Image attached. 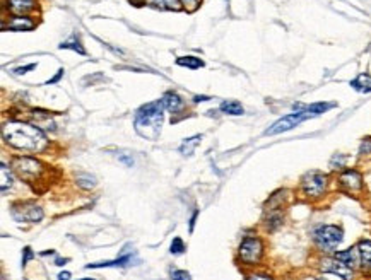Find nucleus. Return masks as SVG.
Listing matches in <instances>:
<instances>
[{"mask_svg": "<svg viewBox=\"0 0 371 280\" xmlns=\"http://www.w3.org/2000/svg\"><path fill=\"white\" fill-rule=\"evenodd\" d=\"M4 140L9 145L21 150H29V152H40L46 147L45 133H43L36 125H29L23 122H9L2 130Z\"/></svg>", "mask_w": 371, "mask_h": 280, "instance_id": "1", "label": "nucleus"}, {"mask_svg": "<svg viewBox=\"0 0 371 280\" xmlns=\"http://www.w3.org/2000/svg\"><path fill=\"white\" fill-rule=\"evenodd\" d=\"M163 115H165V105L161 99L140 106L133 120L135 132L145 140H158V137L161 135Z\"/></svg>", "mask_w": 371, "mask_h": 280, "instance_id": "2", "label": "nucleus"}, {"mask_svg": "<svg viewBox=\"0 0 371 280\" xmlns=\"http://www.w3.org/2000/svg\"><path fill=\"white\" fill-rule=\"evenodd\" d=\"M342 239H344V231L339 226L325 224V226H320L313 231V241L322 251H334L342 243Z\"/></svg>", "mask_w": 371, "mask_h": 280, "instance_id": "3", "label": "nucleus"}, {"mask_svg": "<svg viewBox=\"0 0 371 280\" xmlns=\"http://www.w3.org/2000/svg\"><path fill=\"white\" fill-rule=\"evenodd\" d=\"M329 186V176L320 171H308L301 178V190L308 198H320Z\"/></svg>", "mask_w": 371, "mask_h": 280, "instance_id": "4", "label": "nucleus"}, {"mask_svg": "<svg viewBox=\"0 0 371 280\" xmlns=\"http://www.w3.org/2000/svg\"><path fill=\"white\" fill-rule=\"evenodd\" d=\"M240 260L245 265H257L260 263L262 256H264V243L255 236H248L241 241L240 244Z\"/></svg>", "mask_w": 371, "mask_h": 280, "instance_id": "5", "label": "nucleus"}, {"mask_svg": "<svg viewBox=\"0 0 371 280\" xmlns=\"http://www.w3.org/2000/svg\"><path fill=\"white\" fill-rule=\"evenodd\" d=\"M11 214L16 222H28L36 224L43 219V209L34 202H19L14 204L11 209Z\"/></svg>", "mask_w": 371, "mask_h": 280, "instance_id": "6", "label": "nucleus"}, {"mask_svg": "<svg viewBox=\"0 0 371 280\" xmlns=\"http://www.w3.org/2000/svg\"><path fill=\"white\" fill-rule=\"evenodd\" d=\"M310 118H312V116L306 113V111H294V113H289L286 116H282V118H279L275 123L270 125V127L265 130V135H279V133L289 132Z\"/></svg>", "mask_w": 371, "mask_h": 280, "instance_id": "7", "label": "nucleus"}, {"mask_svg": "<svg viewBox=\"0 0 371 280\" xmlns=\"http://www.w3.org/2000/svg\"><path fill=\"white\" fill-rule=\"evenodd\" d=\"M12 169L16 171L17 176L23 179H34L41 174L43 171V164L40 161L33 157H16L12 161Z\"/></svg>", "mask_w": 371, "mask_h": 280, "instance_id": "8", "label": "nucleus"}, {"mask_svg": "<svg viewBox=\"0 0 371 280\" xmlns=\"http://www.w3.org/2000/svg\"><path fill=\"white\" fill-rule=\"evenodd\" d=\"M322 272H327V273H334L337 275V277L344 278V280H352L354 278V270L351 268V266H347L346 263H342L337 258H325V260H322V265H320Z\"/></svg>", "mask_w": 371, "mask_h": 280, "instance_id": "9", "label": "nucleus"}, {"mask_svg": "<svg viewBox=\"0 0 371 280\" xmlns=\"http://www.w3.org/2000/svg\"><path fill=\"white\" fill-rule=\"evenodd\" d=\"M339 184L346 190V192H351V193L361 192L364 184L363 174L357 169H346L339 174Z\"/></svg>", "mask_w": 371, "mask_h": 280, "instance_id": "10", "label": "nucleus"}, {"mask_svg": "<svg viewBox=\"0 0 371 280\" xmlns=\"http://www.w3.org/2000/svg\"><path fill=\"white\" fill-rule=\"evenodd\" d=\"M135 261H137L135 253L132 251L130 255H125V253H122V256L116 258V260L99 261V263H89V265H86V268L91 270V268H110V266H130V265H137Z\"/></svg>", "mask_w": 371, "mask_h": 280, "instance_id": "11", "label": "nucleus"}, {"mask_svg": "<svg viewBox=\"0 0 371 280\" xmlns=\"http://www.w3.org/2000/svg\"><path fill=\"white\" fill-rule=\"evenodd\" d=\"M36 28V23L28 16H14L9 24H4V31H33Z\"/></svg>", "mask_w": 371, "mask_h": 280, "instance_id": "12", "label": "nucleus"}, {"mask_svg": "<svg viewBox=\"0 0 371 280\" xmlns=\"http://www.w3.org/2000/svg\"><path fill=\"white\" fill-rule=\"evenodd\" d=\"M337 105L335 103H312V105H301V103H296V105H292V110L294 111H306L312 118L315 116H320L323 113H327V111H330L332 108H335Z\"/></svg>", "mask_w": 371, "mask_h": 280, "instance_id": "13", "label": "nucleus"}, {"mask_svg": "<svg viewBox=\"0 0 371 280\" xmlns=\"http://www.w3.org/2000/svg\"><path fill=\"white\" fill-rule=\"evenodd\" d=\"M7 9L14 16H24L36 9V0H7Z\"/></svg>", "mask_w": 371, "mask_h": 280, "instance_id": "14", "label": "nucleus"}, {"mask_svg": "<svg viewBox=\"0 0 371 280\" xmlns=\"http://www.w3.org/2000/svg\"><path fill=\"white\" fill-rule=\"evenodd\" d=\"M161 101H163V105H165V110L171 111V113H178V111L183 108L182 98H180L178 94L173 92V91L165 92V96L161 98Z\"/></svg>", "mask_w": 371, "mask_h": 280, "instance_id": "15", "label": "nucleus"}, {"mask_svg": "<svg viewBox=\"0 0 371 280\" xmlns=\"http://www.w3.org/2000/svg\"><path fill=\"white\" fill-rule=\"evenodd\" d=\"M334 256L342 261V263H346L347 266H351L352 270H354V266H357V263H359L357 248H349V249H344V251H337Z\"/></svg>", "mask_w": 371, "mask_h": 280, "instance_id": "16", "label": "nucleus"}, {"mask_svg": "<svg viewBox=\"0 0 371 280\" xmlns=\"http://www.w3.org/2000/svg\"><path fill=\"white\" fill-rule=\"evenodd\" d=\"M357 253H359V265L363 268H369L371 266V241L363 239L357 244Z\"/></svg>", "mask_w": 371, "mask_h": 280, "instance_id": "17", "label": "nucleus"}, {"mask_svg": "<svg viewBox=\"0 0 371 280\" xmlns=\"http://www.w3.org/2000/svg\"><path fill=\"white\" fill-rule=\"evenodd\" d=\"M33 118L36 127L40 128H48V130H55V123L50 120V113L48 111H41V110H34L33 111Z\"/></svg>", "mask_w": 371, "mask_h": 280, "instance_id": "18", "label": "nucleus"}, {"mask_svg": "<svg viewBox=\"0 0 371 280\" xmlns=\"http://www.w3.org/2000/svg\"><path fill=\"white\" fill-rule=\"evenodd\" d=\"M351 87L357 92H371V75L369 74H359L356 79L351 80Z\"/></svg>", "mask_w": 371, "mask_h": 280, "instance_id": "19", "label": "nucleus"}, {"mask_svg": "<svg viewBox=\"0 0 371 280\" xmlns=\"http://www.w3.org/2000/svg\"><path fill=\"white\" fill-rule=\"evenodd\" d=\"M221 111L226 115H231V116H240L245 113L243 106H241L240 101H235V99H228V101H222L221 103Z\"/></svg>", "mask_w": 371, "mask_h": 280, "instance_id": "20", "label": "nucleus"}, {"mask_svg": "<svg viewBox=\"0 0 371 280\" xmlns=\"http://www.w3.org/2000/svg\"><path fill=\"white\" fill-rule=\"evenodd\" d=\"M151 4H153V7L156 9H161V11H182L183 6H182V0H151Z\"/></svg>", "mask_w": 371, "mask_h": 280, "instance_id": "21", "label": "nucleus"}, {"mask_svg": "<svg viewBox=\"0 0 371 280\" xmlns=\"http://www.w3.org/2000/svg\"><path fill=\"white\" fill-rule=\"evenodd\" d=\"M58 48H60V50H72V51H77V53H79V55H86L84 46L81 45L79 38H77L76 34H74V36L68 38L67 41H63L62 45H58Z\"/></svg>", "mask_w": 371, "mask_h": 280, "instance_id": "22", "label": "nucleus"}, {"mask_svg": "<svg viewBox=\"0 0 371 280\" xmlns=\"http://www.w3.org/2000/svg\"><path fill=\"white\" fill-rule=\"evenodd\" d=\"M200 140H202L200 135H193V137H190V139H185L183 144L180 145V152H182L183 156H192V152L195 150Z\"/></svg>", "mask_w": 371, "mask_h": 280, "instance_id": "23", "label": "nucleus"}, {"mask_svg": "<svg viewBox=\"0 0 371 280\" xmlns=\"http://www.w3.org/2000/svg\"><path fill=\"white\" fill-rule=\"evenodd\" d=\"M176 63H178L180 67H187V68H192V70H197V68L204 67V62H202L200 58L197 57H180L176 58Z\"/></svg>", "mask_w": 371, "mask_h": 280, "instance_id": "24", "label": "nucleus"}, {"mask_svg": "<svg viewBox=\"0 0 371 280\" xmlns=\"http://www.w3.org/2000/svg\"><path fill=\"white\" fill-rule=\"evenodd\" d=\"M0 178H2V186H0V190L4 192H7V188L12 186V174H11V169L7 167V164H0Z\"/></svg>", "mask_w": 371, "mask_h": 280, "instance_id": "25", "label": "nucleus"}, {"mask_svg": "<svg viewBox=\"0 0 371 280\" xmlns=\"http://www.w3.org/2000/svg\"><path fill=\"white\" fill-rule=\"evenodd\" d=\"M76 179H77V184H79L81 188H84V190H91V188L96 186V178L91 176V174L81 173V174H77Z\"/></svg>", "mask_w": 371, "mask_h": 280, "instance_id": "26", "label": "nucleus"}, {"mask_svg": "<svg viewBox=\"0 0 371 280\" xmlns=\"http://www.w3.org/2000/svg\"><path fill=\"white\" fill-rule=\"evenodd\" d=\"M346 162H347V156H344V154H335V156L330 159V167L332 169H344V167H346Z\"/></svg>", "mask_w": 371, "mask_h": 280, "instance_id": "27", "label": "nucleus"}, {"mask_svg": "<svg viewBox=\"0 0 371 280\" xmlns=\"http://www.w3.org/2000/svg\"><path fill=\"white\" fill-rule=\"evenodd\" d=\"M171 255H182V253L185 251V244H183V241L180 239V238H175L173 239V243H171Z\"/></svg>", "mask_w": 371, "mask_h": 280, "instance_id": "28", "label": "nucleus"}, {"mask_svg": "<svg viewBox=\"0 0 371 280\" xmlns=\"http://www.w3.org/2000/svg\"><path fill=\"white\" fill-rule=\"evenodd\" d=\"M202 0H182L183 9H187L188 12H195L198 7H200Z\"/></svg>", "mask_w": 371, "mask_h": 280, "instance_id": "29", "label": "nucleus"}, {"mask_svg": "<svg viewBox=\"0 0 371 280\" xmlns=\"http://www.w3.org/2000/svg\"><path fill=\"white\" fill-rule=\"evenodd\" d=\"M359 154L361 156H368V154H371V137L363 139V142H361V145H359Z\"/></svg>", "mask_w": 371, "mask_h": 280, "instance_id": "30", "label": "nucleus"}, {"mask_svg": "<svg viewBox=\"0 0 371 280\" xmlns=\"http://www.w3.org/2000/svg\"><path fill=\"white\" fill-rule=\"evenodd\" d=\"M171 280H190V273L185 270H171Z\"/></svg>", "mask_w": 371, "mask_h": 280, "instance_id": "31", "label": "nucleus"}, {"mask_svg": "<svg viewBox=\"0 0 371 280\" xmlns=\"http://www.w3.org/2000/svg\"><path fill=\"white\" fill-rule=\"evenodd\" d=\"M23 253H24V255H23V266H26V265H28V261L34 256V253L31 251V248H29V246H26L23 249Z\"/></svg>", "mask_w": 371, "mask_h": 280, "instance_id": "32", "label": "nucleus"}, {"mask_svg": "<svg viewBox=\"0 0 371 280\" xmlns=\"http://www.w3.org/2000/svg\"><path fill=\"white\" fill-rule=\"evenodd\" d=\"M247 280H274V278L267 273H250Z\"/></svg>", "mask_w": 371, "mask_h": 280, "instance_id": "33", "label": "nucleus"}, {"mask_svg": "<svg viewBox=\"0 0 371 280\" xmlns=\"http://www.w3.org/2000/svg\"><path fill=\"white\" fill-rule=\"evenodd\" d=\"M33 68H36V63H29V65H24V67H17V68H14V72L21 75V74H26L28 70H33Z\"/></svg>", "mask_w": 371, "mask_h": 280, "instance_id": "34", "label": "nucleus"}, {"mask_svg": "<svg viewBox=\"0 0 371 280\" xmlns=\"http://www.w3.org/2000/svg\"><path fill=\"white\" fill-rule=\"evenodd\" d=\"M63 72H65V70H63V68H60V70L57 72V75H55V77H51V79H50V80H46V85H51V84H57V82H58V80H60V79H62V77H63Z\"/></svg>", "mask_w": 371, "mask_h": 280, "instance_id": "35", "label": "nucleus"}, {"mask_svg": "<svg viewBox=\"0 0 371 280\" xmlns=\"http://www.w3.org/2000/svg\"><path fill=\"white\" fill-rule=\"evenodd\" d=\"M197 215H198V212L195 210V212H193V215H192V219H190V232L193 231V226H195V221H197Z\"/></svg>", "mask_w": 371, "mask_h": 280, "instance_id": "36", "label": "nucleus"}, {"mask_svg": "<svg viewBox=\"0 0 371 280\" xmlns=\"http://www.w3.org/2000/svg\"><path fill=\"white\" fill-rule=\"evenodd\" d=\"M209 96H195V98H193V101H195V103H205V101H209Z\"/></svg>", "mask_w": 371, "mask_h": 280, "instance_id": "37", "label": "nucleus"}, {"mask_svg": "<svg viewBox=\"0 0 371 280\" xmlns=\"http://www.w3.org/2000/svg\"><path fill=\"white\" fill-rule=\"evenodd\" d=\"M58 280H70V273H68V272L58 273Z\"/></svg>", "mask_w": 371, "mask_h": 280, "instance_id": "38", "label": "nucleus"}, {"mask_svg": "<svg viewBox=\"0 0 371 280\" xmlns=\"http://www.w3.org/2000/svg\"><path fill=\"white\" fill-rule=\"evenodd\" d=\"M67 258H63V260H62V258H58V260L57 261H55V265H58V266H62V265H65L67 263Z\"/></svg>", "mask_w": 371, "mask_h": 280, "instance_id": "39", "label": "nucleus"}, {"mask_svg": "<svg viewBox=\"0 0 371 280\" xmlns=\"http://www.w3.org/2000/svg\"><path fill=\"white\" fill-rule=\"evenodd\" d=\"M317 280H327V278H323V277H318Z\"/></svg>", "mask_w": 371, "mask_h": 280, "instance_id": "40", "label": "nucleus"}, {"mask_svg": "<svg viewBox=\"0 0 371 280\" xmlns=\"http://www.w3.org/2000/svg\"><path fill=\"white\" fill-rule=\"evenodd\" d=\"M81 280H94V278H81Z\"/></svg>", "mask_w": 371, "mask_h": 280, "instance_id": "41", "label": "nucleus"}]
</instances>
